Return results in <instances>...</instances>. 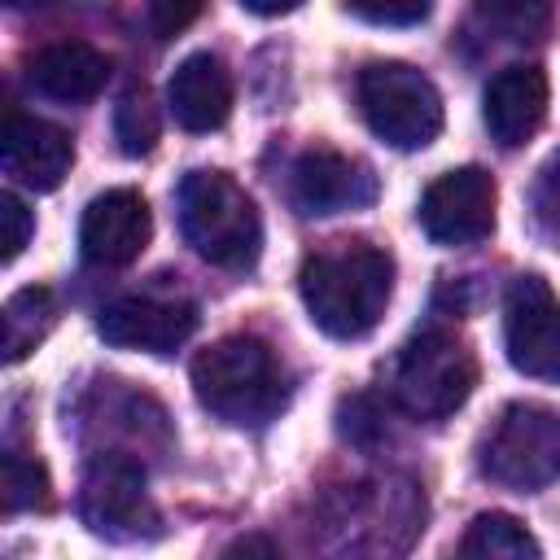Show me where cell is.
<instances>
[{"label":"cell","mask_w":560,"mask_h":560,"mask_svg":"<svg viewBox=\"0 0 560 560\" xmlns=\"http://www.w3.org/2000/svg\"><path fill=\"white\" fill-rule=\"evenodd\" d=\"M306 315L319 332L337 341L368 337L394 293V258L372 241H337L302 262L298 276Z\"/></svg>","instance_id":"cell-1"},{"label":"cell","mask_w":560,"mask_h":560,"mask_svg":"<svg viewBox=\"0 0 560 560\" xmlns=\"http://www.w3.org/2000/svg\"><path fill=\"white\" fill-rule=\"evenodd\" d=\"M197 402L223 424L258 429L289 402V376L267 341L258 337H223L192 359Z\"/></svg>","instance_id":"cell-2"},{"label":"cell","mask_w":560,"mask_h":560,"mask_svg":"<svg viewBox=\"0 0 560 560\" xmlns=\"http://www.w3.org/2000/svg\"><path fill=\"white\" fill-rule=\"evenodd\" d=\"M179 232L214 267L245 271L262 249V219L254 197L228 171H188L179 192Z\"/></svg>","instance_id":"cell-3"},{"label":"cell","mask_w":560,"mask_h":560,"mask_svg":"<svg viewBox=\"0 0 560 560\" xmlns=\"http://www.w3.org/2000/svg\"><path fill=\"white\" fill-rule=\"evenodd\" d=\"M477 385V359L451 328H420L394 363V402L416 420L455 416Z\"/></svg>","instance_id":"cell-4"},{"label":"cell","mask_w":560,"mask_h":560,"mask_svg":"<svg viewBox=\"0 0 560 560\" xmlns=\"http://www.w3.org/2000/svg\"><path fill=\"white\" fill-rule=\"evenodd\" d=\"M481 472L503 490H542L560 477V416L542 402H512L486 429L477 451Z\"/></svg>","instance_id":"cell-5"},{"label":"cell","mask_w":560,"mask_h":560,"mask_svg":"<svg viewBox=\"0 0 560 560\" xmlns=\"http://www.w3.org/2000/svg\"><path fill=\"white\" fill-rule=\"evenodd\" d=\"M359 109L389 149H424L442 131V96L429 74L402 61H376L359 74Z\"/></svg>","instance_id":"cell-6"},{"label":"cell","mask_w":560,"mask_h":560,"mask_svg":"<svg viewBox=\"0 0 560 560\" xmlns=\"http://www.w3.org/2000/svg\"><path fill=\"white\" fill-rule=\"evenodd\" d=\"M79 516L96 538H109V542L153 538L162 525L158 503L144 486V468L122 451H105L92 459L79 490Z\"/></svg>","instance_id":"cell-7"},{"label":"cell","mask_w":560,"mask_h":560,"mask_svg":"<svg viewBox=\"0 0 560 560\" xmlns=\"http://www.w3.org/2000/svg\"><path fill=\"white\" fill-rule=\"evenodd\" d=\"M503 346L516 372L560 381V298L542 276H516L503 293Z\"/></svg>","instance_id":"cell-8"},{"label":"cell","mask_w":560,"mask_h":560,"mask_svg":"<svg viewBox=\"0 0 560 560\" xmlns=\"http://www.w3.org/2000/svg\"><path fill=\"white\" fill-rule=\"evenodd\" d=\"M494 179L481 166H459L438 175L420 197V228L446 249L477 245L494 232Z\"/></svg>","instance_id":"cell-9"},{"label":"cell","mask_w":560,"mask_h":560,"mask_svg":"<svg viewBox=\"0 0 560 560\" xmlns=\"http://www.w3.org/2000/svg\"><path fill=\"white\" fill-rule=\"evenodd\" d=\"M96 332L118 350L171 354L197 332V306L179 293H127L101 311Z\"/></svg>","instance_id":"cell-10"},{"label":"cell","mask_w":560,"mask_h":560,"mask_svg":"<svg viewBox=\"0 0 560 560\" xmlns=\"http://www.w3.org/2000/svg\"><path fill=\"white\" fill-rule=\"evenodd\" d=\"M289 197L302 214L328 219L376 201V175L368 162L337 149H306L289 171Z\"/></svg>","instance_id":"cell-11"},{"label":"cell","mask_w":560,"mask_h":560,"mask_svg":"<svg viewBox=\"0 0 560 560\" xmlns=\"http://www.w3.org/2000/svg\"><path fill=\"white\" fill-rule=\"evenodd\" d=\"M153 236L149 201L136 188H105L88 201L79 223V249L96 267H127L144 254Z\"/></svg>","instance_id":"cell-12"},{"label":"cell","mask_w":560,"mask_h":560,"mask_svg":"<svg viewBox=\"0 0 560 560\" xmlns=\"http://www.w3.org/2000/svg\"><path fill=\"white\" fill-rule=\"evenodd\" d=\"M486 131L499 149H521L547 118V74L538 66H503L481 96Z\"/></svg>","instance_id":"cell-13"},{"label":"cell","mask_w":560,"mask_h":560,"mask_svg":"<svg viewBox=\"0 0 560 560\" xmlns=\"http://www.w3.org/2000/svg\"><path fill=\"white\" fill-rule=\"evenodd\" d=\"M0 162L18 184L48 192L70 175L74 144L61 127H52L35 114H9L4 118V140H0Z\"/></svg>","instance_id":"cell-14"},{"label":"cell","mask_w":560,"mask_h":560,"mask_svg":"<svg viewBox=\"0 0 560 560\" xmlns=\"http://www.w3.org/2000/svg\"><path fill=\"white\" fill-rule=\"evenodd\" d=\"M166 105L184 131H219L232 114V74L214 52H192L166 83Z\"/></svg>","instance_id":"cell-15"},{"label":"cell","mask_w":560,"mask_h":560,"mask_svg":"<svg viewBox=\"0 0 560 560\" xmlns=\"http://www.w3.org/2000/svg\"><path fill=\"white\" fill-rule=\"evenodd\" d=\"M31 88L48 101H92L105 79H109V61L92 48V44H79V39H66V44H48L35 52L31 70H26Z\"/></svg>","instance_id":"cell-16"},{"label":"cell","mask_w":560,"mask_h":560,"mask_svg":"<svg viewBox=\"0 0 560 560\" xmlns=\"http://www.w3.org/2000/svg\"><path fill=\"white\" fill-rule=\"evenodd\" d=\"M57 319V306H52V293L48 289H22L9 298L4 306V363H18L26 359L44 332L52 328Z\"/></svg>","instance_id":"cell-17"},{"label":"cell","mask_w":560,"mask_h":560,"mask_svg":"<svg viewBox=\"0 0 560 560\" xmlns=\"http://www.w3.org/2000/svg\"><path fill=\"white\" fill-rule=\"evenodd\" d=\"M464 556H508V560H525V556H542L538 538L508 512H481L468 534L459 538Z\"/></svg>","instance_id":"cell-18"},{"label":"cell","mask_w":560,"mask_h":560,"mask_svg":"<svg viewBox=\"0 0 560 560\" xmlns=\"http://www.w3.org/2000/svg\"><path fill=\"white\" fill-rule=\"evenodd\" d=\"M477 22L503 44L538 39L547 31V0H477Z\"/></svg>","instance_id":"cell-19"},{"label":"cell","mask_w":560,"mask_h":560,"mask_svg":"<svg viewBox=\"0 0 560 560\" xmlns=\"http://www.w3.org/2000/svg\"><path fill=\"white\" fill-rule=\"evenodd\" d=\"M158 105H153V96L144 92V88H127L122 96H118V105H114V136H118V149L122 153H131V158H140V153H149L153 144H158Z\"/></svg>","instance_id":"cell-20"},{"label":"cell","mask_w":560,"mask_h":560,"mask_svg":"<svg viewBox=\"0 0 560 560\" xmlns=\"http://www.w3.org/2000/svg\"><path fill=\"white\" fill-rule=\"evenodd\" d=\"M44 499V472L35 459H22V451H9L4 455V508L9 512H22V508H35Z\"/></svg>","instance_id":"cell-21"},{"label":"cell","mask_w":560,"mask_h":560,"mask_svg":"<svg viewBox=\"0 0 560 560\" xmlns=\"http://www.w3.org/2000/svg\"><path fill=\"white\" fill-rule=\"evenodd\" d=\"M346 9L372 26H416L429 18L433 0H346Z\"/></svg>","instance_id":"cell-22"},{"label":"cell","mask_w":560,"mask_h":560,"mask_svg":"<svg viewBox=\"0 0 560 560\" xmlns=\"http://www.w3.org/2000/svg\"><path fill=\"white\" fill-rule=\"evenodd\" d=\"M529 206H534V223H538L547 236H560V153H551L547 166L538 171Z\"/></svg>","instance_id":"cell-23"},{"label":"cell","mask_w":560,"mask_h":560,"mask_svg":"<svg viewBox=\"0 0 560 560\" xmlns=\"http://www.w3.org/2000/svg\"><path fill=\"white\" fill-rule=\"evenodd\" d=\"M0 228H4V241H0L4 249H0V258L13 262V258L26 249L31 232H35V219H31V210L22 206L18 192H0Z\"/></svg>","instance_id":"cell-24"},{"label":"cell","mask_w":560,"mask_h":560,"mask_svg":"<svg viewBox=\"0 0 560 560\" xmlns=\"http://www.w3.org/2000/svg\"><path fill=\"white\" fill-rule=\"evenodd\" d=\"M201 13V0H149V31L158 39H171L179 31H188Z\"/></svg>","instance_id":"cell-25"},{"label":"cell","mask_w":560,"mask_h":560,"mask_svg":"<svg viewBox=\"0 0 560 560\" xmlns=\"http://www.w3.org/2000/svg\"><path fill=\"white\" fill-rule=\"evenodd\" d=\"M249 13H258V18H280V13H289V9H298L302 0H241Z\"/></svg>","instance_id":"cell-26"},{"label":"cell","mask_w":560,"mask_h":560,"mask_svg":"<svg viewBox=\"0 0 560 560\" xmlns=\"http://www.w3.org/2000/svg\"><path fill=\"white\" fill-rule=\"evenodd\" d=\"M9 9H44V4H52V0H4Z\"/></svg>","instance_id":"cell-27"}]
</instances>
